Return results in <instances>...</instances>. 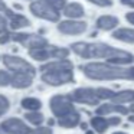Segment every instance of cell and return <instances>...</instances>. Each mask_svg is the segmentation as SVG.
I'll return each instance as SVG.
<instances>
[{"label":"cell","mask_w":134,"mask_h":134,"mask_svg":"<svg viewBox=\"0 0 134 134\" xmlns=\"http://www.w3.org/2000/svg\"><path fill=\"white\" fill-rule=\"evenodd\" d=\"M108 121H110V125H118L121 122V120L118 117H113V118H108Z\"/></svg>","instance_id":"32"},{"label":"cell","mask_w":134,"mask_h":134,"mask_svg":"<svg viewBox=\"0 0 134 134\" xmlns=\"http://www.w3.org/2000/svg\"><path fill=\"white\" fill-rule=\"evenodd\" d=\"M48 122H49V125H53V124H55V120H51L49 118V121H48Z\"/></svg>","instance_id":"35"},{"label":"cell","mask_w":134,"mask_h":134,"mask_svg":"<svg viewBox=\"0 0 134 134\" xmlns=\"http://www.w3.org/2000/svg\"><path fill=\"white\" fill-rule=\"evenodd\" d=\"M6 27H7V22L3 16H0V33L6 32Z\"/></svg>","instance_id":"31"},{"label":"cell","mask_w":134,"mask_h":134,"mask_svg":"<svg viewBox=\"0 0 134 134\" xmlns=\"http://www.w3.org/2000/svg\"><path fill=\"white\" fill-rule=\"evenodd\" d=\"M29 25H30V22L22 15H13L10 18V27L12 29H20V27L29 26Z\"/></svg>","instance_id":"21"},{"label":"cell","mask_w":134,"mask_h":134,"mask_svg":"<svg viewBox=\"0 0 134 134\" xmlns=\"http://www.w3.org/2000/svg\"><path fill=\"white\" fill-rule=\"evenodd\" d=\"M97 92H98V97L101 99H107V98H111L114 95V92L111 90H107V88H97Z\"/></svg>","instance_id":"26"},{"label":"cell","mask_w":134,"mask_h":134,"mask_svg":"<svg viewBox=\"0 0 134 134\" xmlns=\"http://www.w3.org/2000/svg\"><path fill=\"white\" fill-rule=\"evenodd\" d=\"M118 25V19L114 18V16H101V18L97 20V26L102 30H110Z\"/></svg>","instance_id":"15"},{"label":"cell","mask_w":134,"mask_h":134,"mask_svg":"<svg viewBox=\"0 0 134 134\" xmlns=\"http://www.w3.org/2000/svg\"><path fill=\"white\" fill-rule=\"evenodd\" d=\"M29 55L36 61H46L52 58V46L48 45L46 48H38V49H29Z\"/></svg>","instance_id":"13"},{"label":"cell","mask_w":134,"mask_h":134,"mask_svg":"<svg viewBox=\"0 0 134 134\" xmlns=\"http://www.w3.org/2000/svg\"><path fill=\"white\" fill-rule=\"evenodd\" d=\"M87 134H94V133H92V131H87Z\"/></svg>","instance_id":"39"},{"label":"cell","mask_w":134,"mask_h":134,"mask_svg":"<svg viewBox=\"0 0 134 134\" xmlns=\"http://www.w3.org/2000/svg\"><path fill=\"white\" fill-rule=\"evenodd\" d=\"M78 122H79V113L76 110L58 118V124L64 128H74L75 125H78Z\"/></svg>","instance_id":"11"},{"label":"cell","mask_w":134,"mask_h":134,"mask_svg":"<svg viewBox=\"0 0 134 134\" xmlns=\"http://www.w3.org/2000/svg\"><path fill=\"white\" fill-rule=\"evenodd\" d=\"M30 134H52V128L49 127H41L39 125L36 130H32V133Z\"/></svg>","instance_id":"27"},{"label":"cell","mask_w":134,"mask_h":134,"mask_svg":"<svg viewBox=\"0 0 134 134\" xmlns=\"http://www.w3.org/2000/svg\"><path fill=\"white\" fill-rule=\"evenodd\" d=\"M113 38L122 41V42H128V43H134V30L133 29H118L113 33Z\"/></svg>","instance_id":"18"},{"label":"cell","mask_w":134,"mask_h":134,"mask_svg":"<svg viewBox=\"0 0 134 134\" xmlns=\"http://www.w3.org/2000/svg\"><path fill=\"white\" fill-rule=\"evenodd\" d=\"M12 39V33H9V32H4L3 35L0 36V45H4V43H7V42Z\"/></svg>","instance_id":"30"},{"label":"cell","mask_w":134,"mask_h":134,"mask_svg":"<svg viewBox=\"0 0 134 134\" xmlns=\"http://www.w3.org/2000/svg\"><path fill=\"white\" fill-rule=\"evenodd\" d=\"M69 97L72 101L81 102V104H87V105H97L101 101L97 90H94V88H78Z\"/></svg>","instance_id":"6"},{"label":"cell","mask_w":134,"mask_h":134,"mask_svg":"<svg viewBox=\"0 0 134 134\" xmlns=\"http://www.w3.org/2000/svg\"><path fill=\"white\" fill-rule=\"evenodd\" d=\"M72 51L82 58H105L111 64H131L134 56L125 51H120L105 43H85L76 42L71 45Z\"/></svg>","instance_id":"1"},{"label":"cell","mask_w":134,"mask_h":134,"mask_svg":"<svg viewBox=\"0 0 134 134\" xmlns=\"http://www.w3.org/2000/svg\"><path fill=\"white\" fill-rule=\"evenodd\" d=\"M114 104H124V102H131L134 101V91L133 90H127V91H121L117 92L111 97Z\"/></svg>","instance_id":"16"},{"label":"cell","mask_w":134,"mask_h":134,"mask_svg":"<svg viewBox=\"0 0 134 134\" xmlns=\"http://www.w3.org/2000/svg\"><path fill=\"white\" fill-rule=\"evenodd\" d=\"M0 12H4L7 16H9V18H12V16L15 15V13H13L10 9H7V6L4 4V2H2V0H0Z\"/></svg>","instance_id":"29"},{"label":"cell","mask_w":134,"mask_h":134,"mask_svg":"<svg viewBox=\"0 0 134 134\" xmlns=\"http://www.w3.org/2000/svg\"><path fill=\"white\" fill-rule=\"evenodd\" d=\"M91 125L94 127V130H95L97 133H104V131L110 127V121H108L107 118H102V117L99 115V117H94V118L91 120Z\"/></svg>","instance_id":"19"},{"label":"cell","mask_w":134,"mask_h":134,"mask_svg":"<svg viewBox=\"0 0 134 134\" xmlns=\"http://www.w3.org/2000/svg\"><path fill=\"white\" fill-rule=\"evenodd\" d=\"M3 62L10 71H13V72H27V74H32V75L36 74L35 68H33L29 62H26L25 59L19 58V56L4 55L3 56Z\"/></svg>","instance_id":"7"},{"label":"cell","mask_w":134,"mask_h":134,"mask_svg":"<svg viewBox=\"0 0 134 134\" xmlns=\"http://www.w3.org/2000/svg\"><path fill=\"white\" fill-rule=\"evenodd\" d=\"M30 12H32L36 18L45 19V20H49V22H58L59 20L58 10H55L53 7H51L45 0L33 2V3L30 4Z\"/></svg>","instance_id":"5"},{"label":"cell","mask_w":134,"mask_h":134,"mask_svg":"<svg viewBox=\"0 0 134 134\" xmlns=\"http://www.w3.org/2000/svg\"><path fill=\"white\" fill-rule=\"evenodd\" d=\"M25 46H27L29 49H38V48H46L48 46V41L42 36H36V35H29L25 42Z\"/></svg>","instance_id":"14"},{"label":"cell","mask_w":134,"mask_h":134,"mask_svg":"<svg viewBox=\"0 0 134 134\" xmlns=\"http://www.w3.org/2000/svg\"><path fill=\"white\" fill-rule=\"evenodd\" d=\"M128 111H133V113H134V104H133V105H131V107H130V110H128Z\"/></svg>","instance_id":"36"},{"label":"cell","mask_w":134,"mask_h":134,"mask_svg":"<svg viewBox=\"0 0 134 134\" xmlns=\"http://www.w3.org/2000/svg\"><path fill=\"white\" fill-rule=\"evenodd\" d=\"M72 102L74 101L71 99L69 95H53L49 99V107L52 110L53 115L61 118V117L75 111V107H74Z\"/></svg>","instance_id":"4"},{"label":"cell","mask_w":134,"mask_h":134,"mask_svg":"<svg viewBox=\"0 0 134 134\" xmlns=\"http://www.w3.org/2000/svg\"><path fill=\"white\" fill-rule=\"evenodd\" d=\"M121 2H122V3H125V4H130L133 0H121Z\"/></svg>","instance_id":"34"},{"label":"cell","mask_w":134,"mask_h":134,"mask_svg":"<svg viewBox=\"0 0 134 134\" xmlns=\"http://www.w3.org/2000/svg\"><path fill=\"white\" fill-rule=\"evenodd\" d=\"M25 118L33 125H41L43 122V115L39 111H29V113L25 114Z\"/></svg>","instance_id":"22"},{"label":"cell","mask_w":134,"mask_h":134,"mask_svg":"<svg viewBox=\"0 0 134 134\" xmlns=\"http://www.w3.org/2000/svg\"><path fill=\"white\" fill-rule=\"evenodd\" d=\"M33 76L35 75L27 74V72H15L12 75V79H10V85H12L13 88L23 90V88H27V87L32 85Z\"/></svg>","instance_id":"10"},{"label":"cell","mask_w":134,"mask_h":134,"mask_svg":"<svg viewBox=\"0 0 134 134\" xmlns=\"http://www.w3.org/2000/svg\"><path fill=\"white\" fill-rule=\"evenodd\" d=\"M45 2H46L51 7H53L55 10L59 12V10L65 6V2H66V0H45Z\"/></svg>","instance_id":"25"},{"label":"cell","mask_w":134,"mask_h":134,"mask_svg":"<svg viewBox=\"0 0 134 134\" xmlns=\"http://www.w3.org/2000/svg\"><path fill=\"white\" fill-rule=\"evenodd\" d=\"M127 20L134 25V13H127Z\"/></svg>","instance_id":"33"},{"label":"cell","mask_w":134,"mask_h":134,"mask_svg":"<svg viewBox=\"0 0 134 134\" xmlns=\"http://www.w3.org/2000/svg\"><path fill=\"white\" fill-rule=\"evenodd\" d=\"M130 4H131V6H133V7H134V2H131V3H130Z\"/></svg>","instance_id":"40"},{"label":"cell","mask_w":134,"mask_h":134,"mask_svg":"<svg viewBox=\"0 0 134 134\" xmlns=\"http://www.w3.org/2000/svg\"><path fill=\"white\" fill-rule=\"evenodd\" d=\"M81 71L90 79H98V81L130 79V81H134V66L120 68L108 64H87L81 66Z\"/></svg>","instance_id":"2"},{"label":"cell","mask_w":134,"mask_h":134,"mask_svg":"<svg viewBox=\"0 0 134 134\" xmlns=\"http://www.w3.org/2000/svg\"><path fill=\"white\" fill-rule=\"evenodd\" d=\"M110 113L127 114L128 110L125 107H121L120 104H102L97 108V114H98V115H104V114H110Z\"/></svg>","instance_id":"12"},{"label":"cell","mask_w":134,"mask_h":134,"mask_svg":"<svg viewBox=\"0 0 134 134\" xmlns=\"http://www.w3.org/2000/svg\"><path fill=\"white\" fill-rule=\"evenodd\" d=\"M0 134H4V131H3V133H2V131H0Z\"/></svg>","instance_id":"41"},{"label":"cell","mask_w":134,"mask_h":134,"mask_svg":"<svg viewBox=\"0 0 134 134\" xmlns=\"http://www.w3.org/2000/svg\"><path fill=\"white\" fill-rule=\"evenodd\" d=\"M64 15L68 16V18H72V19L82 18L84 16V9H82V6L79 3H71L64 9Z\"/></svg>","instance_id":"17"},{"label":"cell","mask_w":134,"mask_h":134,"mask_svg":"<svg viewBox=\"0 0 134 134\" xmlns=\"http://www.w3.org/2000/svg\"><path fill=\"white\" fill-rule=\"evenodd\" d=\"M58 30L64 35H79L87 30V23L85 22H75V20H66L61 22L58 25Z\"/></svg>","instance_id":"9"},{"label":"cell","mask_w":134,"mask_h":134,"mask_svg":"<svg viewBox=\"0 0 134 134\" xmlns=\"http://www.w3.org/2000/svg\"><path fill=\"white\" fill-rule=\"evenodd\" d=\"M10 108V102L9 99L6 98L4 95L0 94V115H3L4 113H7V110Z\"/></svg>","instance_id":"23"},{"label":"cell","mask_w":134,"mask_h":134,"mask_svg":"<svg viewBox=\"0 0 134 134\" xmlns=\"http://www.w3.org/2000/svg\"><path fill=\"white\" fill-rule=\"evenodd\" d=\"M42 72V81L48 85H64L74 81V72H72V62L66 59H58L55 62H49L41 66L39 69Z\"/></svg>","instance_id":"3"},{"label":"cell","mask_w":134,"mask_h":134,"mask_svg":"<svg viewBox=\"0 0 134 134\" xmlns=\"http://www.w3.org/2000/svg\"><path fill=\"white\" fill-rule=\"evenodd\" d=\"M10 79H12V75L6 71H0V87H6V85H10Z\"/></svg>","instance_id":"24"},{"label":"cell","mask_w":134,"mask_h":134,"mask_svg":"<svg viewBox=\"0 0 134 134\" xmlns=\"http://www.w3.org/2000/svg\"><path fill=\"white\" fill-rule=\"evenodd\" d=\"M22 107L25 108V110H27V111H38V110H41V107H42V102H41V99H38V98H23L22 99Z\"/></svg>","instance_id":"20"},{"label":"cell","mask_w":134,"mask_h":134,"mask_svg":"<svg viewBox=\"0 0 134 134\" xmlns=\"http://www.w3.org/2000/svg\"><path fill=\"white\" fill-rule=\"evenodd\" d=\"M0 128L7 134H30L32 133L30 127L26 122H23L20 118H15V117L4 120L2 122V125H0Z\"/></svg>","instance_id":"8"},{"label":"cell","mask_w":134,"mask_h":134,"mask_svg":"<svg viewBox=\"0 0 134 134\" xmlns=\"http://www.w3.org/2000/svg\"><path fill=\"white\" fill-rule=\"evenodd\" d=\"M130 121H133V122H134V115H133V117H130Z\"/></svg>","instance_id":"38"},{"label":"cell","mask_w":134,"mask_h":134,"mask_svg":"<svg viewBox=\"0 0 134 134\" xmlns=\"http://www.w3.org/2000/svg\"><path fill=\"white\" fill-rule=\"evenodd\" d=\"M91 3L97 4V6H102V7H108L113 4V2L111 0H90Z\"/></svg>","instance_id":"28"},{"label":"cell","mask_w":134,"mask_h":134,"mask_svg":"<svg viewBox=\"0 0 134 134\" xmlns=\"http://www.w3.org/2000/svg\"><path fill=\"white\" fill-rule=\"evenodd\" d=\"M113 134H125V133H121V131H117V133H113Z\"/></svg>","instance_id":"37"}]
</instances>
